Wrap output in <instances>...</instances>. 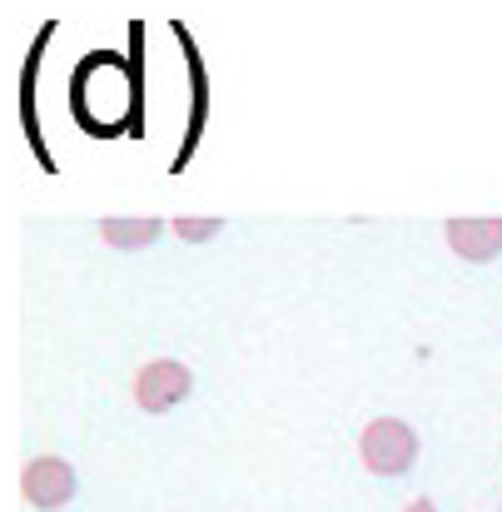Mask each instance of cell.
<instances>
[{
    "mask_svg": "<svg viewBox=\"0 0 502 512\" xmlns=\"http://www.w3.org/2000/svg\"><path fill=\"white\" fill-rule=\"evenodd\" d=\"M194 388V373L179 363V358H155L135 373V403L145 413H169L174 403H184Z\"/></svg>",
    "mask_w": 502,
    "mask_h": 512,
    "instance_id": "obj_2",
    "label": "cell"
},
{
    "mask_svg": "<svg viewBox=\"0 0 502 512\" xmlns=\"http://www.w3.org/2000/svg\"><path fill=\"white\" fill-rule=\"evenodd\" d=\"M448 249L468 264H488L502 254V219H448Z\"/></svg>",
    "mask_w": 502,
    "mask_h": 512,
    "instance_id": "obj_4",
    "label": "cell"
},
{
    "mask_svg": "<svg viewBox=\"0 0 502 512\" xmlns=\"http://www.w3.org/2000/svg\"><path fill=\"white\" fill-rule=\"evenodd\" d=\"M20 493H25L30 508H40V512L65 508V503L75 498V468H70L65 458H55V453L30 458L25 473H20Z\"/></svg>",
    "mask_w": 502,
    "mask_h": 512,
    "instance_id": "obj_3",
    "label": "cell"
},
{
    "mask_svg": "<svg viewBox=\"0 0 502 512\" xmlns=\"http://www.w3.org/2000/svg\"><path fill=\"white\" fill-rule=\"evenodd\" d=\"M174 234L189 239V244H199V239H214L219 234V219H174Z\"/></svg>",
    "mask_w": 502,
    "mask_h": 512,
    "instance_id": "obj_6",
    "label": "cell"
},
{
    "mask_svg": "<svg viewBox=\"0 0 502 512\" xmlns=\"http://www.w3.org/2000/svg\"><path fill=\"white\" fill-rule=\"evenodd\" d=\"M408 512H438V508H433L428 498H418V503H408Z\"/></svg>",
    "mask_w": 502,
    "mask_h": 512,
    "instance_id": "obj_7",
    "label": "cell"
},
{
    "mask_svg": "<svg viewBox=\"0 0 502 512\" xmlns=\"http://www.w3.org/2000/svg\"><path fill=\"white\" fill-rule=\"evenodd\" d=\"M358 453H363V468L378 473V478H398L413 468L418 458V433L403 423V418H373L358 438Z\"/></svg>",
    "mask_w": 502,
    "mask_h": 512,
    "instance_id": "obj_1",
    "label": "cell"
},
{
    "mask_svg": "<svg viewBox=\"0 0 502 512\" xmlns=\"http://www.w3.org/2000/svg\"><path fill=\"white\" fill-rule=\"evenodd\" d=\"M160 234H165V219H105L100 224V239L115 249H145Z\"/></svg>",
    "mask_w": 502,
    "mask_h": 512,
    "instance_id": "obj_5",
    "label": "cell"
}]
</instances>
